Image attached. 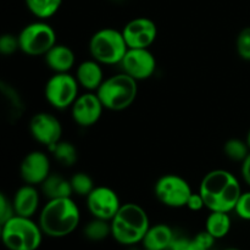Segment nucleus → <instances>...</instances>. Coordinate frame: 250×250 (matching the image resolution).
<instances>
[{"label":"nucleus","mask_w":250,"mask_h":250,"mask_svg":"<svg viewBox=\"0 0 250 250\" xmlns=\"http://www.w3.org/2000/svg\"><path fill=\"white\" fill-rule=\"evenodd\" d=\"M20 175L27 185H42L50 175V160L43 151H31L20 165Z\"/></svg>","instance_id":"2eb2a0df"},{"label":"nucleus","mask_w":250,"mask_h":250,"mask_svg":"<svg viewBox=\"0 0 250 250\" xmlns=\"http://www.w3.org/2000/svg\"><path fill=\"white\" fill-rule=\"evenodd\" d=\"M102 63L98 61L85 60L78 65L76 71V78L78 81V84L82 88L87 89L88 92L98 90V88L104 82V75H103Z\"/></svg>","instance_id":"f3484780"},{"label":"nucleus","mask_w":250,"mask_h":250,"mask_svg":"<svg viewBox=\"0 0 250 250\" xmlns=\"http://www.w3.org/2000/svg\"><path fill=\"white\" fill-rule=\"evenodd\" d=\"M224 250H241V249H238V248H226Z\"/></svg>","instance_id":"e433bc0d"},{"label":"nucleus","mask_w":250,"mask_h":250,"mask_svg":"<svg viewBox=\"0 0 250 250\" xmlns=\"http://www.w3.org/2000/svg\"><path fill=\"white\" fill-rule=\"evenodd\" d=\"M41 187L42 193L49 200L58 199V198H70L73 194L70 181L59 175H49Z\"/></svg>","instance_id":"aec40b11"},{"label":"nucleus","mask_w":250,"mask_h":250,"mask_svg":"<svg viewBox=\"0 0 250 250\" xmlns=\"http://www.w3.org/2000/svg\"><path fill=\"white\" fill-rule=\"evenodd\" d=\"M102 102L97 93L88 92L82 95H78L76 102L71 106L72 119L78 126L90 127L97 124L103 114Z\"/></svg>","instance_id":"4468645a"},{"label":"nucleus","mask_w":250,"mask_h":250,"mask_svg":"<svg viewBox=\"0 0 250 250\" xmlns=\"http://www.w3.org/2000/svg\"><path fill=\"white\" fill-rule=\"evenodd\" d=\"M205 229L214 238L221 239L229 234L231 229V219L229 212L211 211L205 222Z\"/></svg>","instance_id":"412c9836"},{"label":"nucleus","mask_w":250,"mask_h":250,"mask_svg":"<svg viewBox=\"0 0 250 250\" xmlns=\"http://www.w3.org/2000/svg\"><path fill=\"white\" fill-rule=\"evenodd\" d=\"M247 144H248V146H249V149H250V129H249V132H248V134H247Z\"/></svg>","instance_id":"c9c22d12"},{"label":"nucleus","mask_w":250,"mask_h":250,"mask_svg":"<svg viewBox=\"0 0 250 250\" xmlns=\"http://www.w3.org/2000/svg\"><path fill=\"white\" fill-rule=\"evenodd\" d=\"M194 239L197 243H199L203 248L207 249V250L211 249L212 246H214L215 241H216V238H214V237H212L211 234L207 231V229L203 232H200V233H198L197 236L194 237Z\"/></svg>","instance_id":"72a5a7b5"},{"label":"nucleus","mask_w":250,"mask_h":250,"mask_svg":"<svg viewBox=\"0 0 250 250\" xmlns=\"http://www.w3.org/2000/svg\"><path fill=\"white\" fill-rule=\"evenodd\" d=\"M122 34L128 48L148 49L155 42L158 27L150 19L137 17L124 27Z\"/></svg>","instance_id":"ddd939ff"},{"label":"nucleus","mask_w":250,"mask_h":250,"mask_svg":"<svg viewBox=\"0 0 250 250\" xmlns=\"http://www.w3.org/2000/svg\"><path fill=\"white\" fill-rule=\"evenodd\" d=\"M78 81L70 73H55L48 80L44 95L49 104L58 110L71 107L78 98Z\"/></svg>","instance_id":"6e6552de"},{"label":"nucleus","mask_w":250,"mask_h":250,"mask_svg":"<svg viewBox=\"0 0 250 250\" xmlns=\"http://www.w3.org/2000/svg\"><path fill=\"white\" fill-rule=\"evenodd\" d=\"M241 172H242V177H243L244 182H246L248 186H250V153L249 155L244 159L243 163H242Z\"/></svg>","instance_id":"f704fd0d"},{"label":"nucleus","mask_w":250,"mask_h":250,"mask_svg":"<svg viewBox=\"0 0 250 250\" xmlns=\"http://www.w3.org/2000/svg\"><path fill=\"white\" fill-rule=\"evenodd\" d=\"M1 93L4 94L5 102H6L7 107H9L10 117H21L23 112V103H22L21 97L16 93V90L10 85L5 84L1 82Z\"/></svg>","instance_id":"a878e982"},{"label":"nucleus","mask_w":250,"mask_h":250,"mask_svg":"<svg viewBox=\"0 0 250 250\" xmlns=\"http://www.w3.org/2000/svg\"><path fill=\"white\" fill-rule=\"evenodd\" d=\"M128 50L122 31L103 28L95 32L89 41V51L95 61L103 65H117Z\"/></svg>","instance_id":"423d86ee"},{"label":"nucleus","mask_w":250,"mask_h":250,"mask_svg":"<svg viewBox=\"0 0 250 250\" xmlns=\"http://www.w3.org/2000/svg\"><path fill=\"white\" fill-rule=\"evenodd\" d=\"M167 250H207L203 248L195 239L187 238H175Z\"/></svg>","instance_id":"2f4dec72"},{"label":"nucleus","mask_w":250,"mask_h":250,"mask_svg":"<svg viewBox=\"0 0 250 250\" xmlns=\"http://www.w3.org/2000/svg\"><path fill=\"white\" fill-rule=\"evenodd\" d=\"M154 193L161 204L168 208H182L187 205L193 192L185 178L177 175H165L156 181Z\"/></svg>","instance_id":"1a4fd4ad"},{"label":"nucleus","mask_w":250,"mask_h":250,"mask_svg":"<svg viewBox=\"0 0 250 250\" xmlns=\"http://www.w3.org/2000/svg\"><path fill=\"white\" fill-rule=\"evenodd\" d=\"M71 187L75 194L80 195V197H88L90 192L94 189V185H93V180L89 175L84 172H78L73 175L70 180Z\"/></svg>","instance_id":"bb28decb"},{"label":"nucleus","mask_w":250,"mask_h":250,"mask_svg":"<svg viewBox=\"0 0 250 250\" xmlns=\"http://www.w3.org/2000/svg\"><path fill=\"white\" fill-rule=\"evenodd\" d=\"M83 234L89 241L102 242L109 236H111V224L106 220L95 219L94 217V220L85 225Z\"/></svg>","instance_id":"b1692460"},{"label":"nucleus","mask_w":250,"mask_h":250,"mask_svg":"<svg viewBox=\"0 0 250 250\" xmlns=\"http://www.w3.org/2000/svg\"><path fill=\"white\" fill-rule=\"evenodd\" d=\"M49 150L53 153L55 160L59 161L62 166H66V167H70V166L75 165L78 159L77 150H76L75 146L72 143H70V142H58L55 146L49 148Z\"/></svg>","instance_id":"5701e85b"},{"label":"nucleus","mask_w":250,"mask_h":250,"mask_svg":"<svg viewBox=\"0 0 250 250\" xmlns=\"http://www.w3.org/2000/svg\"><path fill=\"white\" fill-rule=\"evenodd\" d=\"M175 238L176 237L170 226L159 224L149 227L142 244L146 250H167Z\"/></svg>","instance_id":"6ab92c4d"},{"label":"nucleus","mask_w":250,"mask_h":250,"mask_svg":"<svg viewBox=\"0 0 250 250\" xmlns=\"http://www.w3.org/2000/svg\"><path fill=\"white\" fill-rule=\"evenodd\" d=\"M87 208L95 219L111 221L121 208V202L115 190L100 186L88 194Z\"/></svg>","instance_id":"9b49d317"},{"label":"nucleus","mask_w":250,"mask_h":250,"mask_svg":"<svg viewBox=\"0 0 250 250\" xmlns=\"http://www.w3.org/2000/svg\"><path fill=\"white\" fill-rule=\"evenodd\" d=\"M122 72L138 82L150 78L156 70V60L149 49L128 48L121 62Z\"/></svg>","instance_id":"9d476101"},{"label":"nucleus","mask_w":250,"mask_h":250,"mask_svg":"<svg viewBox=\"0 0 250 250\" xmlns=\"http://www.w3.org/2000/svg\"><path fill=\"white\" fill-rule=\"evenodd\" d=\"M110 224L112 238L122 246L142 243L150 227L149 216L146 210L134 203L121 205Z\"/></svg>","instance_id":"7ed1b4c3"},{"label":"nucleus","mask_w":250,"mask_h":250,"mask_svg":"<svg viewBox=\"0 0 250 250\" xmlns=\"http://www.w3.org/2000/svg\"><path fill=\"white\" fill-rule=\"evenodd\" d=\"M138 94V84L134 78L121 72L104 80L97 90L104 109L122 111L133 104Z\"/></svg>","instance_id":"20e7f679"},{"label":"nucleus","mask_w":250,"mask_h":250,"mask_svg":"<svg viewBox=\"0 0 250 250\" xmlns=\"http://www.w3.org/2000/svg\"><path fill=\"white\" fill-rule=\"evenodd\" d=\"M224 151L225 155L231 160L243 163L244 159L249 155L250 149L247 142H243L238 138H232L225 143Z\"/></svg>","instance_id":"393cba45"},{"label":"nucleus","mask_w":250,"mask_h":250,"mask_svg":"<svg viewBox=\"0 0 250 250\" xmlns=\"http://www.w3.org/2000/svg\"><path fill=\"white\" fill-rule=\"evenodd\" d=\"M45 63L55 73H66L75 65V54L67 45L56 43L48 53L44 55Z\"/></svg>","instance_id":"a211bd4d"},{"label":"nucleus","mask_w":250,"mask_h":250,"mask_svg":"<svg viewBox=\"0 0 250 250\" xmlns=\"http://www.w3.org/2000/svg\"><path fill=\"white\" fill-rule=\"evenodd\" d=\"M41 226L31 220L15 215L1 225V239L9 250H37L43 239Z\"/></svg>","instance_id":"39448f33"},{"label":"nucleus","mask_w":250,"mask_h":250,"mask_svg":"<svg viewBox=\"0 0 250 250\" xmlns=\"http://www.w3.org/2000/svg\"><path fill=\"white\" fill-rule=\"evenodd\" d=\"M29 131L38 143L51 148L61 141L62 126L59 119L49 112H38L29 121Z\"/></svg>","instance_id":"f8f14e48"},{"label":"nucleus","mask_w":250,"mask_h":250,"mask_svg":"<svg viewBox=\"0 0 250 250\" xmlns=\"http://www.w3.org/2000/svg\"><path fill=\"white\" fill-rule=\"evenodd\" d=\"M81 221L77 204L70 198L48 200L39 215V226L45 236L62 238L72 233Z\"/></svg>","instance_id":"f03ea898"},{"label":"nucleus","mask_w":250,"mask_h":250,"mask_svg":"<svg viewBox=\"0 0 250 250\" xmlns=\"http://www.w3.org/2000/svg\"><path fill=\"white\" fill-rule=\"evenodd\" d=\"M15 216L14 205L12 200H9L4 193L0 194V225L5 224L7 220Z\"/></svg>","instance_id":"7c9ffc66"},{"label":"nucleus","mask_w":250,"mask_h":250,"mask_svg":"<svg viewBox=\"0 0 250 250\" xmlns=\"http://www.w3.org/2000/svg\"><path fill=\"white\" fill-rule=\"evenodd\" d=\"M144 250H146V249H144Z\"/></svg>","instance_id":"4c0bfd02"},{"label":"nucleus","mask_w":250,"mask_h":250,"mask_svg":"<svg viewBox=\"0 0 250 250\" xmlns=\"http://www.w3.org/2000/svg\"><path fill=\"white\" fill-rule=\"evenodd\" d=\"M24 1L27 9L41 20L54 16L62 4V0H24Z\"/></svg>","instance_id":"4be33fe9"},{"label":"nucleus","mask_w":250,"mask_h":250,"mask_svg":"<svg viewBox=\"0 0 250 250\" xmlns=\"http://www.w3.org/2000/svg\"><path fill=\"white\" fill-rule=\"evenodd\" d=\"M19 42L20 50L26 55H45L56 44V33L53 27L45 22H33L20 32Z\"/></svg>","instance_id":"0eeeda50"},{"label":"nucleus","mask_w":250,"mask_h":250,"mask_svg":"<svg viewBox=\"0 0 250 250\" xmlns=\"http://www.w3.org/2000/svg\"><path fill=\"white\" fill-rule=\"evenodd\" d=\"M20 49L19 36H14L11 33L2 34L0 38V53L2 55H11Z\"/></svg>","instance_id":"c85d7f7f"},{"label":"nucleus","mask_w":250,"mask_h":250,"mask_svg":"<svg viewBox=\"0 0 250 250\" xmlns=\"http://www.w3.org/2000/svg\"><path fill=\"white\" fill-rule=\"evenodd\" d=\"M234 211L242 220L250 221V192H242L234 208Z\"/></svg>","instance_id":"c756f323"},{"label":"nucleus","mask_w":250,"mask_h":250,"mask_svg":"<svg viewBox=\"0 0 250 250\" xmlns=\"http://www.w3.org/2000/svg\"><path fill=\"white\" fill-rule=\"evenodd\" d=\"M237 53L241 59L250 61V27H244L237 37Z\"/></svg>","instance_id":"cd10ccee"},{"label":"nucleus","mask_w":250,"mask_h":250,"mask_svg":"<svg viewBox=\"0 0 250 250\" xmlns=\"http://www.w3.org/2000/svg\"><path fill=\"white\" fill-rule=\"evenodd\" d=\"M186 207H187L189 210H192V211H200L203 208H205V203H204V199H203L202 194H200L199 192L192 193Z\"/></svg>","instance_id":"473e14b6"},{"label":"nucleus","mask_w":250,"mask_h":250,"mask_svg":"<svg viewBox=\"0 0 250 250\" xmlns=\"http://www.w3.org/2000/svg\"><path fill=\"white\" fill-rule=\"evenodd\" d=\"M199 193L210 211L231 212L242 194L238 180L226 170H212L200 182Z\"/></svg>","instance_id":"f257e3e1"},{"label":"nucleus","mask_w":250,"mask_h":250,"mask_svg":"<svg viewBox=\"0 0 250 250\" xmlns=\"http://www.w3.org/2000/svg\"><path fill=\"white\" fill-rule=\"evenodd\" d=\"M39 193L36 186L24 185L16 190L12 199L15 215L23 217H32L39 208Z\"/></svg>","instance_id":"dca6fc26"}]
</instances>
